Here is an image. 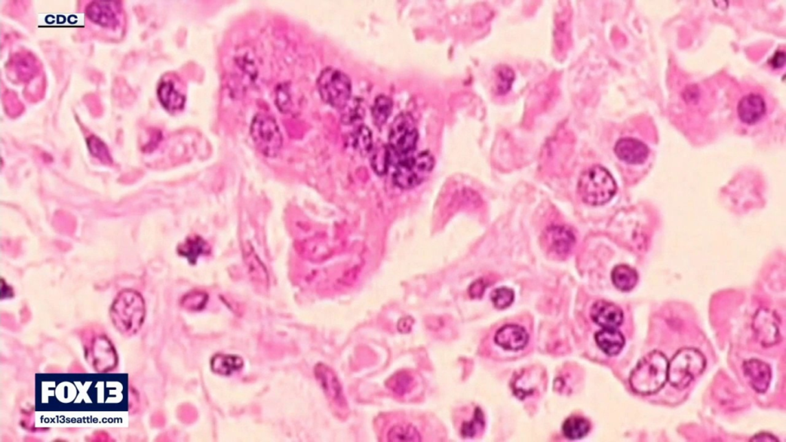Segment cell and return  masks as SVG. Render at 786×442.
Here are the masks:
<instances>
[{
	"label": "cell",
	"instance_id": "cell-8",
	"mask_svg": "<svg viewBox=\"0 0 786 442\" xmlns=\"http://www.w3.org/2000/svg\"><path fill=\"white\" fill-rule=\"evenodd\" d=\"M778 323V318L772 312L767 310L758 312L753 320L752 327L761 345L770 347L781 341Z\"/></svg>",
	"mask_w": 786,
	"mask_h": 442
},
{
	"label": "cell",
	"instance_id": "cell-10",
	"mask_svg": "<svg viewBox=\"0 0 786 442\" xmlns=\"http://www.w3.org/2000/svg\"><path fill=\"white\" fill-rule=\"evenodd\" d=\"M767 112V106L763 95L757 93L746 95L739 100L737 106L739 118L746 125H755L761 121Z\"/></svg>",
	"mask_w": 786,
	"mask_h": 442
},
{
	"label": "cell",
	"instance_id": "cell-12",
	"mask_svg": "<svg viewBox=\"0 0 786 442\" xmlns=\"http://www.w3.org/2000/svg\"><path fill=\"white\" fill-rule=\"evenodd\" d=\"M743 373L750 385L759 393H764L770 387L772 371L767 363L752 359L745 361L743 366Z\"/></svg>",
	"mask_w": 786,
	"mask_h": 442
},
{
	"label": "cell",
	"instance_id": "cell-28",
	"mask_svg": "<svg viewBox=\"0 0 786 442\" xmlns=\"http://www.w3.org/2000/svg\"><path fill=\"white\" fill-rule=\"evenodd\" d=\"M353 144L357 150L365 155L371 152L372 148V133L368 127L359 126L355 132Z\"/></svg>",
	"mask_w": 786,
	"mask_h": 442
},
{
	"label": "cell",
	"instance_id": "cell-15",
	"mask_svg": "<svg viewBox=\"0 0 786 442\" xmlns=\"http://www.w3.org/2000/svg\"><path fill=\"white\" fill-rule=\"evenodd\" d=\"M315 375L328 398L340 407L346 406L341 385L335 373L324 364L319 363L315 368Z\"/></svg>",
	"mask_w": 786,
	"mask_h": 442
},
{
	"label": "cell",
	"instance_id": "cell-13",
	"mask_svg": "<svg viewBox=\"0 0 786 442\" xmlns=\"http://www.w3.org/2000/svg\"><path fill=\"white\" fill-rule=\"evenodd\" d=\"M592 320L606 329H616L624 321V313L613 303L600 301L596 302L591 310Z\"/></svg>",
	"mask_w": 786,
	"mask_h": 442
},
{
	"label": "cell",
	"instance_id": "cell-36",
	"mask_svg": "<svg viewBox=\"0 0 786 442\" xmlns=\"http://www.w3.org/2000/svg\"><path fill=\"white\" fill-rule=\"evenodd\" d=\"M752 441H778V440L769 433H761L755 435L751 439Z\"/></svg>",
	"mask_w": 786,
	"mask_h": 442
},
{
	"label": "cell",
	"instance_id": "cell-20",
	"mask_svg": "<svg viewBox=\"0 0 786 442\" xmlns=\"http://www.w3.org/2000/svg\"><path fill=\"white\" fill-rule=\"evenodd\" d=\"M244 362L240 357L230 355H217L212 360L213 371L223 375H229L240 369Z\"/></svg>",
	"mask_w": 786,
	"mask_h": 442
},
{
	"label": "cell",
	"instance_id": "cell-24",
	"mask_svg": "<svg viewBox=\"0 0 786 442\" xmlns=\"http://www.w3.org/2000/svg\"><path fill=\"white\" fill-rule=\"evenodd\" d=\"M393 103L390 97L379 95L372 108L373 121L378 127L383 126L391 115Z\"/></svg>",
	"mask_w": 786,
	"mask_h": 442
},
{
	"label": "cell",
	"instance_id": "cell-35",
	"mask_svg": "<svg viewBox=\"0 0 786 442\" xmlns=\"http://www.w3.org/2000/svg\"><path fill=\"white\" fill-rule=\"evenodd\" d=\"M471 295L474 297H478L483 294L484 290V283L482 281H477L471 288Z\"/></svg>",
	"mask_w": 786,
	"mask_h": 442
},
{
	"label": "cell",
	"instance_id": "cell-26",
	"mask_svg": "<svg viewBox=\"0 0 786 442\" xmlns=\"http://www.w3.org/2000/svg\"><path fill=\"white\" fill-rule=\"evenodd\" d=\"M371 165L376 173L379 175H383L388 172L390 163L388 146L378 147L373 151Z\"/></svg>",
	"mask_w": 786,
	"mask_h": 442
},
{
	"label": "cell",
	"instance_id": "cell-29",
	"mask_svg": "<svg viewBox=\"0 0 786 442\" xmlns=\"http://www.w3.org/2000/svg\"><path fill=\"white\" fill-rule=\"evenodd\" d=\"M491 300L497 309L504 310L514 302L515 292L508 288H497L491 292Z\"/></svg>",
	"mask_w": 786,
	"mask_h": 442
},
{
	"label": "cell",
	"instance_id": "cell-11",
	"mask_svg": "<svg viewBox=\"0 0 786 442\" xmlns=\"http://www.w3.org/2000/svg\"><path fill=\"white\" fill-rule=\"evenodd\" d=\"M614 152L617 157L627 164H644L649 155V148L645 143L637 139L623 138L616 143Z\"/></svg>",
	"mask_w": 786,
	"mask_h": 442
},
{
	"label": "cell",
	"instance_id": "cell-30",
	"mask_svg": "<svg viewBox=\"0 0 786 442\" xmlns=\"http://www.w3.org/2000/svg\"><path fill=\"white\" fill-rule=\"evenodd\" d=\"M484 424L483 413L480 408H477L473 419L469 422H464L462 425L461 431L463 437H474L478 432L482 430Z\"/></svg>",
	"mask_w": 786,
	"mask_h": 442
},
{
	"label": "cell",
	"instance_id": "cell-19",
	"mask_svg": "<svg viewBox=\"0 0 786 442\" xmlns=\"http://www.w3.org/2000/svg\"><path fill=\"white\" fill-rule=\"evenodd\" d=\"M612 282L616 288L624 292L635 288L638 281L636 270L625 264L615 266L611 272Z\"/></svg>",
	"mask_w": 786,
	"mask_h": 442
},
{
	"label": "cell",
	"instance_id": "cell-5",
	"mask_svg": "<svg viewBox=\"0 0 786 442\" xmlns=\"http://www.w3.org/2000/svg\"><path fill=\"white\" fill-rule=\"evenodd\" d=\"M317 84L321 97L331 106L342 109L350 101L351 80L343 71L326 68L320 73Z\"/></svg>",
	"mask_w": 786,
	"mask_h": 442
},
{
	"label": "cell",
	"instance_id": "cell-31",
	"mask_svg": "<svg viewBox=\"0 0 786 442\" xmlns=\"http://www.w3.org/2000/svg\"><path fill=\"white\" fill-rule=\"evenodd\" d=\"M87 142L91 154L103 161L104 163H111V159L108 148L100 139L95 137V136H91Z\"/></svg>",
	"mask_w": 786,
	"mask_h": 442
},
{
	"label": "cell",
	"instance_id": "cell-27",
	"mask_svg": "<svg viewBox=\"0 0 786 442\" xmlns=\"http://www.w3.org/2000/svg\"><path fill=\"white\" fill-rule=\"evenodd\" d=\"M205 251H207L206 243L199 237L188 240L186 243L181 246L179 251L181 255L186 257L193 263Z\"/></svg>",
	"mask_w": 786,
	"mask_h": 442
},
{
	"label": "cell",
	"instance_id": "cell-23",
	"mask_svg": "<svg viewBox=\"0 0 786 442\" xmlns=\"http://www.w3.org/2000/svg\"><path fill=\"white\" fill-rule=\"evenodd\" d=\"M388 440L396 442H419L421 434L417 428L410 424H399L392 427L388 433Z\"/></svg>",
	"mask_w": 786,
	"mask_h": 442
},
{
	"label": "cell",
	"instance_id": "cell-33",
	"mask_svg": "<svg viewBox=\"0 0 786 442\" xmlns=\"http://www.w3.org/2000/svg\"><path fill=\"white\" fill-rule=\"evenodd\" d=\"M414 323V321L411 317L403 318L398 323V329L403 334L409 333Z\"/></svg>",
	"mask_w": 786,
	"mask_h": 442
},
{
	"label": "cell",
	"instance_id": "cell-7",
	"mask_svg": "<svg viewBox=\"0 0 786 442\" xmlns=\"http://www.w3.org/2000/svg\"><path fill=\"white\" fill-rule=\"evenodd\" d=\"M251 136L258 150L268 158H274L283 146V136L271 116L258 114L251 126Z\"/></svg>",
	"mask_w": 786,
	"mask_h": 442
},
{
	"label": "cell",
	"instance_id": "cell-32",
	"mask_svg": "<svg viewBox=\"0 0 786 442\" xmlns=\"http://www.w3.org/2000/svg\"><path fill=\"white\" fill-rule=\"evenodd\" d=\"M350 102L344 108L341 109L344 110V114L342 115V118L344 121L347 123H350L357 120L358 119L362 118L363 113H364L363 108L358 106L359 104L357 102H353L352 106H350Z\"/></svg>",
	"mask_w": 786,
	"mask_h": 442
},
{
	"label": "cell",
	"instance_id": "cell-1",
	"mask_svg": "<svg viewBox=\"0 0 786 442\" xmlns=\"http://www.w3.org/2000/svg\"><path fill=\"white\" fill-rule=\"evenodd\" d=\"M668 362L666 356L658 350L644 356L630 377L633 391L644 395L659 392L667 381Z\"/></svg>",
	"mask_w": 786,
	"mask_h": 442
},
{
	"label": "cell",
	"instance_id": "cell-14",
	"mask_svg": "<svg viewBox=\"0 0 786 442\" xmlns=\"http://www.w3.org/2000/svg\"><path fill=\"white\" fill-rule=\"evenodd\" d=\"M529 336L525 328L519 325L508 324L497 330L495 342L497 346L509 351L521 350L527 346Z\"/></svg>",
	"mask_w": 786,
	"mask_h": 442
},
{
	"label": "cell",
	"instance_id": "cell-18",
	"mask_svg": "<svg viewBox=\"0 0 786 442\" xmlns=\"http://www.w3.org/2000/svg\"><path fill=\"white\" fill-rule=\"evenodd\" d=\"M159 100L168 110H179L185 106L186 96L172 80L163 81L159 88Z\"/></svg>",
	"mask_w": 786,
	"mask_h": 442
},
{
	"label": "cell",
	"instance_id": "cell-3",
	"mask_svg": "<svg viewBox=\"0 0 786 442\" xmlns=\"http://www.w3.org/2000/svg\"><path fill=\"white\" fill-rule=\"evenodd\" d=\"M418 139L415 121L409 113L398 115L393 121L389 136L390 163L394 167L414 153Z\"/></svg>",
	"mask_w": 786,
	"mask_h": 442
},
{
	"label": "cell",
	"instance_id": "cell-9",
	"mask_svg": "<svg viewBox=\"0 0 786 442\" xmlns=\"http://www.w3.org/2000/svg\"><path fill=\"white\" fill-rule=\"evenodd\" d=\"M543 242L549 252L559 257H565L574 248L576 237L568 226L554 225L548 227L543 233Z\"/></svg>",
	"mask_w": 786,
	"mask_h": 442
},
{
	"label": "cell",
	"instance_id": "cell-17",
	"mask_svg": "<svg viewBox=\"0 0 786 442\" xmlns=\"http://www.w3.org/2000/svg\"><path fill=\"white\" fill-rule=\"evenodd\" d=\"M595 340L603 352L610 356L619 354L625 345L624 335L616 329L605 328L598 332Z\"/></svg>",
	"mask_w": 786,
	"mask_h": 442
},
{
	"label": "cell",
	"instance_id": "cell-6",
	"mask_svg": "<svg viewBox=\"0 0 786 442\" xmlns=\"http://www.w3.org/2000/svg\"><path fill=\"white\" fill-rule=\"evenodd\" d=\"M434 156L429 152H423L416 156L412 155L395 166L393 181L402 189H411L423 183L434 169Z\"/></svg>",
	"mask_w": 786,
	"mask_h": 442
},
{
	"label": "cell",
	"instance_id": "cell-4",
	"mask_svg": "<svg viewBox=\"0 0 786 442\" xmlns=\"http://www.w3.org/2000/svg\"><path fill=\"white\" fill-rule=\"evenodd\" d=\"M706 365L705 357L698 349H681L668 362L667 380L677 389H684L704 373Z\"/></svg>",
	"mask_w": 786,
	"mask_h": 442
},
{
	"label": "cell",
	"instance_id": "cell-16",
	"mask_svg": "<svg viewBox=\"0 0 786 442\" xmlns=\"http://www.w3.org/2000/svg\"><path fill=\"white\" fill-rule=\"evenodd\" d=\"M114 3L93 2L87 8V15L91 21L103 27L115 28L119 24L116 12L113 6Z\"/></svg>",
	"mask_w": 786,
	"mask_h": 442
},
{
	"label": "cell",
	"instance_id": "cell-2",
	"mask_svg": "<svg viewBox=\"0 0 786 442\" xmlns=\"http://www.w3.org/2000/svg\"><path fill=\"white\" fill-rule=\"evenodd\" d=\"M618 187L606 168L595 165L583 172L579 181L578 192L585 204L600 206L610 201Z\"/></svg>",
	"mask_w": 786,
	"mask_h": 442
},
{
	"label": "cell",
	"instance_id": "cell-34",
	"mask_svg": "<svg viewBox=\"0 0 786 442\" xmlns=\"http://www.w3.org/2000/svg\"><path fill=\"white\" fill-rule=\"evenodd\" d=\"M772 66L775 68H781L785 64V53L783 51H778L771 60Z\"/></svg>",
	"mask_w": 786,
	"mask_h": 442
},
{
	"label": "cell",
	"instance_id": "cell-25",
	"mask_svg": "<svg viewBox=\"0 0 786 442\" xmlns=\"http://www.w3.org/2000/svg\"><path fill=\"white\" fill-rule=\"evenodd\" d=\"M495 80L496 93L497 95L506 94L512 88V84L515 80L514 71L502 65L496 69Z\"/></svg>",
	"mask_w": 786,
	"mask_h": 442
},
{
	"label": "cell",
	"instance_id": "cell-22",
	"mask_svg": "<svg viewBox=\"0 0 786 442\" xmlns=\"http://www.w3.org/2000/svg\"><path fill=\"white\" fill-rule=\"evenodd\" d=\"M591 428L590 422L579 416L568 418L563 424L562 430L565 437L572 440L580 439L586 437Z\"/></svg>",
	"mask_w": 786,
	"mask_h": 442
},
{
	"label": "cell",
	"instance_id": "cell-21",
	"mask_svg": "<svg viewBox=\"0 0 786 442\" xmlns=\"http://www.w3.org/2000/svg\"><path fill=\"white\" fill-rule=\"evenodd\" d=\"M386 386L393 393L404 396L412 392L416 386V381L411 374L403 371L392 375L386 382Z\"/></svg>",
	"mask_w": 786,
	"mask_h": 442
}]
</instances>
